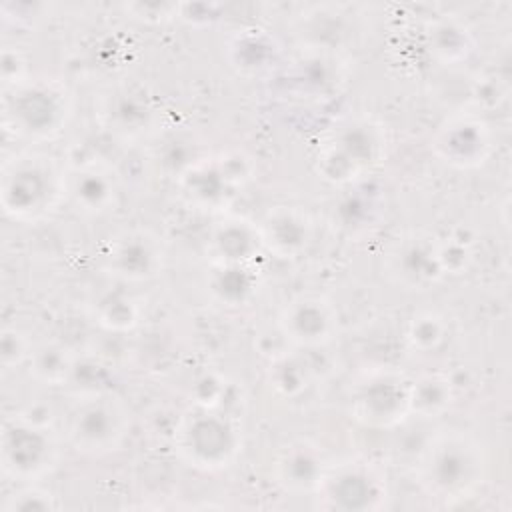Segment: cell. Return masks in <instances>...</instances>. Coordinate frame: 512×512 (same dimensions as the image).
I'll return each instance as SVG.
<instances>
[{"mask_svg":"<svg viewBox=\"0 0 512 512\" xmlns=\"http://www.w3.org/2000/svg\"><path fill=\"white\" fill-rule=\"evenodd\" d=\"M256 226L262 250L280 260L300 258L314 240V222L300 206H272Z\"/></svg>","mask_w":512,"mask_h":512,"instance_id":"obj_15","label":"cell"},{"mask_svg":"<svg viewBox=\"0 0 512 512\" xmlns=\"http://www.w3.org/2000/svg\"><path fill=\"white\" fill-rule=\"evenodd\" d=\"M384 212V198L368 188H352L338 206H334V216L338 224L350 234H366Z\"/></svg>","mask_w":512,"mask_h":512,"instance_id":"obj_22","label":"cell"},{"mask_svg":"<svg viewBox=\"0 0 512 512\" xmlns=\"http://www.w3.org/2000/svg\"><path fill=\"white\" fill-rule=\"evenodd\" d=\"M488 474L484 444L466 430L444 428L434 432L416 460V482L446 504L474 496Z\"/></svg>","mask_w":512,"mask_h":512,"instance_id":"obj_1","label":"cell"},{"mask_svg":"<svg viewBox=\"0 0 512 512\" xmlns=\"http://www.w3.org/2000/svg\"><path fill=\"white\" fill-rule=\"evenodd\" d=\"M26 366L36 382L44 386H62L74 372V356L64 344L46 340L32 348Z\"/></svg>","mask_w":512,"mask_h":512,"instance_id":"obj_23","label":"cell"},{"mask_svg":"<svg viewBox=\"0 0 512 512\" xmlns=\"http://www.w3.org/2000/svg\"><path fill=\"white\" fill-rule=\"evenodd\" d=\"M30 340L16 328H4L0 338V362L4 368L22 366L28 362L32 352Z\"/></svg>","mask_w":512,"mask_h":512,"instance_id":"obj_30","label":"cell"},{"mask_svg":"<svg viewBox=\"0 0 512 512\" xmlns=\"http://www.w3.org/2000/svg\"><path fill=\"white\" fill-rule=\"evenodd\" d=\"M438 254H440V262L442 268L448 274H462L464 270H468V266L472 264L474 252L470 242L462 240V238H442L438 240Z\"/></svg>","mask_w":512,"mask_h":512,"instance_id":"obj_29","label":"cell"},{"mask_svg":"<svg viewBox=\"0 0 512 512\" xmlns=\"http://www.w3.org/2000/svg\"><path fill=\"white\" fill-rule=\"evenodd\" d=\"M208 290L220 304L242 306L256 294L258 274H254L250 264H214Z\"/></svg>","mask_w":512,"mask_h":512,"instance_id":"obj_20","label":"cell"},{"mask_svg":"<svg viewBox=\"0 0 512 512\" xmlns=\"http://www.w3.org/2000/svg\"><path fill=\"white\" fill-rule=\"evenodd\" d=\"M314 506L330 512L382 510L390 500V482L382 466L366 458L328 462L314 490Z\"/></svg>","mask_w":512,"mask_h":512,"instance_id":"obj_8","label":"cell"},{"mask_svg":"<svg viewBox=\"0 0 512 512\" xmlns=\"http://www.w3.org/2000/svg\"><path fill=\"white\" fill-rule=\"evenodd\" d=\"M280 336L296 348L330 344L340 330L336 306L320 294H296L278 312Z\"/></svg>","mask_w":512,"mask_h":512,"instance_id":"obj_14","label":"cell"},{"mask_svg":"<svg viewBox=\"0 0 512 512\" xmlns=\"http://www.w3.org/2000/svg\"><path fill=\"white\" fill-rule=\"evenodd\" d=\"M94 318L106 330L126 332L140 322V306L122 290L106 292L94 304Z\"/></svg>","mask_w":512,"mask_h":512,"instance_id":"obj_26","label":"cell"},{"mask_svg":"<svg viewBox=\"0 0 512 512\" xmlns=\"http://www.w3.org/2000/svg\"><path fill=\"white\" fill-rule=\"evenodd\" d=\"M50 410L26 408L6 418L0 438V466L4 476L18 484L40 482L60 458V438L54 432Z\"/></svg>","mask_w":512,"mask_h":512,"instance_id":"obj_5","label":"cell"},{"mask_svg":"<svg viewBox=\"0 0 512 512\" xmlns=\"http://www.w3.org/2000/svg\"><path fill=\"white\" fill-rule=\"evenodd\" d=\"M242 428L224 408L194 406L184 412L172 434L178 458L194 470L220 472L242 452Z\"/></svg>","mask_w":512,"mask_h":512,"instance_id":"obj_4","label":"cell"},{"mask_svg":"<svg viewBox=\"0 0 512 512\" xmlns=\"http://www.w3.org/2000/svg\"><path fill=\"white\" fill-rule=\"evenodd\" d=\"M60 504L56 496L42 488L38 482L20 484L6 500L2 502V512H48L58 510Z\"/></svg>","mask_w":512,"mask_h":512,"instance_id":"obj_28","label":"cell"},{"mask_svg":"<svg viewBox=\"0 0 512 512\" xmlns=\"http://www.w3.org/2000/svg\"><path fill=\"white\" fill-rule=\"evenodd\" d=\"M166 248L148 228H126L108 238L102 250V270L122 284L150 282L164 272Z\"/></svg>","mask_w":512,"mask_h":512,"instance_id":"obj_11","label":"cell"},{"mask_svg":"<svg viewBox=\"0 0 512 512\" xmlns=\"http://www.w3.org/2000/svg\"><path fill=\"white\" fill-rule=\"evenodd\" d=\"M348 414L370 430L400 426L410 412V378L390 366L362 372L350 386Z\"/></svg>","mask_w":512,"mask_h":512,"instance_id":"obj_9","label":"cell"},{"mask_svg":"<svg viewBox=\"0 0 512 512\" xmlns=\"http://www.w3.org/2000/svg\"><path fill=\"white\" fill-rule=\"evenodd\" d=\"M432 152L444 164L458 170H474L494 152L490 124L474 112H456L438 124L432 136Z\"/></svg>","mask_w":512,"mask_h":512,"instance_id":"obj_13","label":"cell"},{"mask_svg":"<svg viewBox=\"0 0 512 512\" xmlns=\"http://www.w3.org/2000/svg\"><path fill=\"white\" fill-rule=\"evenodd\" d=\"M268 384L280 398H298L310 386V370L292 352H280L268 368Z\"/></svg>","mask_w":512,"mask_h":512,"instance_id":"obj_24","label":"cell"},{"mask_svg":"<svg viewBox=\"0 0 512 512\" xmlns=\"http://www.w3.org/2000/svg\"><path fill=\"white\" fill-rule=\"evenodd\" d=\"M130 432V410L110 390L80 394L64 416L66 444L84 456H106L118 450Z\"/></svg>","mask_w":512,"mask_h":512,"instance_id":"obj_6","label":"cell"},{"mask_svg":"<svg viewBox=\"0 0 512 512\" xmlns=\"http://www.w3.org/2000/svg\"><path fill=\"white\" fill-rule=\"evenodd\" d=\"M28 62L18 48H4L2 50V80L4 88L16 86L28 80Z\"/></svg>","mask_w":512,"mask_h":512,"instance_id":"obj_31","label":"cell"},{"mask_svg":"<svg viewBox=\"0 0 512 512\" xmlns=\"http://www.w3.org/2000/svg\"><path fill=\"white\" fill-rule=\"evenodd\" d=\"M430 50L444 64L466 60L472 52V34L456 20H438L430 28Z\"/></svg>","mask_w":512,"mask_h":512,"instance_id":"obj_25","label":"cell"},{"mask_svg":"<svg viewBox=\"0 0 512 512\" xmlns=\"http://www.w3.org/2000/svg\"><path fill=\"white\" fill-rule=\"evenodd\" d=\"M230 64L242 74H260L276 62L278 44L262 28L238 30L228 42Z\"/></svg>","mask_w":512,"mask_h":512,"instance_id":"obj_19","label":"cell"},{"mask_svg":"<svg viewBox=\"0 0 512 512\" xmlns=\"http://www.w3.org/2000/svg\"><path fill=\"white\" fill-rule=\"evenodd\" d=\"M252 178L250 158L240 152L202 158L180 172L184 198L202 210H218Z\"/></svg>","mask_w":512,"mask_h":512,"instance_id":"obj_10","label":"cell"},{"mask_svg":"<svg viewBox=\"0 0 512 512\" xmlns=\"http://www.w3.org/2000/svg\"><path fill=\"white\" fill-rule=\"evenodd\" d=\"M386 130L368 116H354L334 128L320 148L318 168L324 180L352 186L372 172L384 158Z\"/></svg>","mask_w":512,"mask_h":512,"instance_id":"obj_7","label":"cell"},{"mask_svg":"<svg viewBox=\"0 0 512 512\" xmlns=\"http://www.w3.org/2000/svg\"><path fill=\"white\" fill-rule=\"evenodd\" d=\"M382 270L404 290L424 292L434 288L446 276L438 254V238L424 230L400 234L386 248Z\"/></svg>","mask_w":512,"mask_h":512,"instance_id":"obj_12","label":"cell"},{"mask_svg":"<svg viewBox=\"0 0 512 512\" xmlns=\"http://www.w3.org/2000/svg\"><path fill=\"white\" fill-rule=\"evenodd\" d=\"M68 172L64 164L42 150H22L2 166L0 204L4 214L20 224L50 218L66 200Z\"/></svg>","mask_w":512,"mask_h":512,"instance_id":"obj_2","label":"cell"},{"mask_svg":"<svg viewBox=\"0 0 512 512\" xmlns=\"http://www.w3.org/2000/svg\"><path fill=\"white\" fill-rule=\"evenodd\" d=\"M260 250L258 226L246 218H224L208 236V252L214 264H252Z\"/></svg>","mask_w":512,"mask_h":512,"instance_id":"obj_18","label":"cell"},{"mask_svg":"<svg viewBox=\"0 0 512 512\" xmlns=\"http://www.w3.org/2000/svg\"><path fill=\"white\" fill-rule=\"evenodd\" d=\"M454 402V386L442 372H426L410 380V412L424 418H440Z\"/></svg>","mask_w":512,"mask_h":512,"instance_id":"obj_21","label":"cell"},{"mask_svg":"<svg viewBox=\"0 0 512 512\" xmlns=\"http://www.w3.org/2000/svg\"><path fill=\"white\" fill-rule=\"evenodd\" d=\"M326 464L318 444L308 438H294L274 454L272 478L290 494H314Z\"/></svg>","mask_w":512,"mask_h":512,"instance_id":"obj_16","label":"cell"},{"mask_svg":"<svg viewBox=\"0 0 512 512\" xmlns=\"http://www.w3.org/2000/svg\"><path fill=\"white\" fill-rule=\"evenodd\" d=\"M118 198V186L112 174L96 164H86L68 172L66 200L86 216L108 212Z\"/></svg>","mask_w":512,"mask_h":512,"instance_id":"obj_17","label":"cell"},{"mask_svg":"<svg viewBox=\"0 0 512 512\" xmlns=\"http://www.w3.org/2000/svg\"><path fill=\"white\" fill-rule=\"evenodd\" d=\"M74 114V96L58 78H28L4 88L2 124L6 132L26 142H46L60 136Z\"/></svg>","mask_w":512,"mask_h":512,"instance_id":"obj_3","label":"cell"},{"mask_svg":"<svg viewBox=\"0 0 512 512\" xmlns=\"http://www.w3.org/2000/svg\"><path fill=\"white\" fill-rule=\"evenodd\" d=\"M406 344L410 350L420 354L436 352L448 340V322L442 314L434 310L416 312L404 332Z\"/></svg>","mask_w":512,"mask_h":512,"instance_id":"obj_27","label":"cell"}]
</instances>
